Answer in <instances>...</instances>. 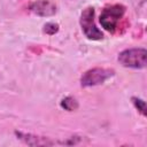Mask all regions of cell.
<instances>
[{
  "instance_id": "obj_2",
  "label": "cell",
  "mask_w": 147,
  "mask_h": 147,
  "mask_svg": "<svg viewBox=\"0 0 147 147\" xmlns=\"http://www.w3.org/2000/svg\"><path fill=\"white\" fill-rule=\"evenodd\" d=\"M117 60L124 68L144 69L147 64V51L142 47L126 48L118 54Z\"/></svg>"
},
{
  "instance_id": "obj_8",
  "label": "cell",
  "mask_w": 147,
  "mask_h": 147,
  "mask_svg": "<svg viewBox=\"0 0 147 147\" xmlns=\"http://www.w3.org/2000/svg\"><path fill=\"white\" fill-rule=\"evenodd\" d=\"M131 101H132L134 108H136L142 116H146V102H145L142 99L138 98V96H132V98H131Z\"/></svg>"
},
{
  "instance_id": "obj_6",
  "label": "cell",
  "mask_w": 147,
  "mask_h": 147,
  "mask_svg": "<svg viewBox=\"0 0 147 147\" xmlns=\"http://www.w3.org/2000/svg\"><path fill=\"white\" fill-rule=\"evenodd\" d=\"M30 11L41 17H49L56 14V6L49 0H34L29 6Z\"/></svg>"
},
{
  "instance_id": "obj_5",
  "label": "cell",
  "mask_w": 147,
  "mask_h": 147,
  "mask_svg": "<svg viewBox=\"0 0 147 147\" xmlns=\"http://www.w3.org/2000/svg\"><path fill=\"white\" fill-rule=\"evenodd\" d=\"M15 136L17 137V139H20L21 141H23L29 146H54L57 144L65 145V141H56V140H52L51 138L40 137L31 133H24L21 131H15Z\"/></svg>"
},
{
  "instance_id": "obj_4",
  "label": "cell",
  "mask_w": 147,
  "mask_h": 147,
  "mask_svg": "<svg viewBox=\"0 0 147 147\" xmlns=\"http://www.w3.org/2000/svg\"><path fill=\"white\" fill-rule=\"evenodd\" d=\"M115 76V70L110 68H92L85 71L80 77V86L82 87H92L96 85H101L111 77Z\"/></svg>"
},
{
  "instance_id": "obj_3",
  "label": "cell",
  "mask_w": 147,
  "mask_h": 147,
  "mask_svg": "<svg viewBox=\"0 0 147 147\" xmlns=\"http://www.w3.org/2000/svg\"><path fill=\"white\" fill-rule=\"evenodd\" d=\"M94 16H95L94 8L93 7H86L80 14L79 24H80L83 33L85 34V37L87 39L98 41V40L103 39V33L96 26L95 21H94Z\"/></svg>"
},
{
  "instance_id": "obj_7",
  "label": "cell",
  "mask_w": 147,
  "mask_h": 147,
  "mask_svg": "<svg viewBox=\"0 0 147 147\" xmlns=\"http://www.w3.org/2000/svg\"><path fill=\"white\" fill-rule=\"evenodd\" d=\"M60 106H61V108H63L67 111H74V110L78 109V107H79L78 101L74 96H65V98H63L61 100V102H60Z\"/></svg>"
},
{
  "instance_id": "obj_9",
  "label": "cell",
  "mask_w": 147,
  "mask_h": 147,
  "mask_svg": "<svg viewBox=\"0 0 147 147\" xmlns=\"http://www.w3.org/2000/svg\"><path fill=\"white\" fill-rule=\"evenodd\" d=\"M59 31V24L57 23H54V22H48L44 25V32L52 36L54 33H56Z\"/></svg>"
},
{
  "instance_id": "obj_1",
  "label": "cell",
  "mask_w": 147,
  "mask_h": 147,
  "mask_svg": "<svg viewBox=\"0 0 147 147\" xmlns=\"http://www.w3.org/2000/svg\"><path fill=\"white\" fill-rule=\"evenodd\" d=\"M125 11H126V7L122 3H114V5L106 6L100 14L99 22L106 31L115 32Z\"/></svg>"
}]
</instances>
